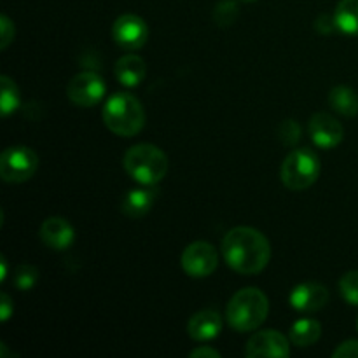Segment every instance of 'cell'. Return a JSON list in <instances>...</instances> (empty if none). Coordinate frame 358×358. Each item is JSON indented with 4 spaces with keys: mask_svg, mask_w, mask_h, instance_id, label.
Returning <instances> with one entry per match:
<instances>
[{
    "mask_svg": "<svg viewBox=\"0 0 358 358\" xmlns=\"http://www.w3.org/2000/svg\"><path fill=\"white\" fill-rule=\"evenodd\" d=\"M222 255L229 268L236 273L257 275L269 264L271 245L261 231L240 226L224 236Z\"/></svg>",
    "mask_w": 358,
    "mask_h": 358,
    "instance_id": "6da1fadb",
    "label": "cell"
},
{
    "mask_svg": "<svg viewBox=\"0 0 358 358\" xmlns=\"http://www.w3.org/2000/svg\"><path fill=\"white\" fill-rule=\"evenodd\" d=\"M269 313L268 296L261 289L247 287L231 297L226 308V320L238 332L257 331Z\"/></svg>",
    "mask_w": 358,
    "mask_h": 358,
    "instance_id": "7a4b0ae2",
    "label": "cell"
},
{
    "mask_svg": "<svg viewBox=\"0 0 358 358\" xmlns=\"http://www.w3.org/2000/svg\"><path fill=\"white\" fill-rule=\"evenodd\" d=\"M101 117L114 135L126 138L135 136L145 126V110L142 101L126 91H117L105 101Z\"/></svg>",
    "mask_w": 358,
    "mask_h": 358,
    "instance_id": "3957f363",
    "label": "cell"
},
{
    "mask_svg": "<svg viewBox=\"0 0 358 358\" xmlns=\"http://www.w3.org/2000/svg\"><path fill=\"white\" fill-rule=\"evenodd\" d=\"M126 173L142 185H156L166 177L168 157L152 143H138L128 149L122 157Z\"/></svg>",
    "mask_w": 358,
    "mask_h": 358,
    "instance_id": "277c9868",
    "label": "cell"
},
{
    "mask_svg": "<svg viewBox=\"0 0 358 358\" xmlns=\"http://www.w3.org/2000/svg\"><path fill=\"white\" fill-rule=\"evenodd\" d=\"M320 170L322 164L317 154L311 149L301 147L289 152V156L283 159L280 178L290 191H304L318 180Z\"/></svg>",
    "mask_w": 358,
    "mask_h": 358,
    "instance_id": "5b68a950",
    "label": "cell"
},
{
    "mask_svg": "<svg viewBox=\"0 0 358 358\" xmlns=\"http://www.w3.org/2000/svg\"><path fill=\"white\" fill-rule=\"evenodd\" d=\"M37 168L38 156L30 147H9L0 156V177L7 184H23L30 180Z\"/></svg>",
    "mask_w": 358,
    "mask_h": 358,
    "instance_id": "8992f818",
    "label": "cell"
},
{
    "mask_svg": "<svg viewBox=\"0 0 358 358\" xmlns=\"http://www.w3.org/2000/svg\"><path fill=\"white\" fill-rule=\"evenodd\" d=\"M180 264L185 275L191 278H206L215 273L219 266V254L208 241H194L184 248Z\"/></svg>",
    "mask_w": 358,
    "mask_h": 358,
    "instance_id": "52a82bcc",
    "label": "cell"
},
{
    "mask_svg": "<svg viewBox=\"0 0 358 358\" xmlns=\"http://www.w3.org/2000/svg\"><path fill=\"white\" fill-rule=\"evenodd\" d=\"M107 93V86L101 76L94 72H80L70 79L66 96L77 107L91 108L100 103Z\"/></svg>",
    "mask_w": 358,
    "mask_h": 358,
    "instance_id": "ba28073f",
    "label": "cell"
},
{
    "mask_svg": "<svg viewBox=\"0 0 358 358\" xmlns=\"http://www.w3.org/2000/svg\"><path fill=\"white\" fill-rule=\"evenodd\" d=\"M112 38L119 48L136 51L145 45L149 38V27L136 14H122L112 24Z\"/></svg>",
    "mask_w": 358,
    "mask_h": 358,
    "instance_id": "9c48e42d",
    "label": "cell"
},
{
    "mask_svg": "<svg viewBox=\"0 0 358 358\" xmlns=\"http://www.w3.org/2000/svg\"><path fill=\"white\" fill-rule=\"evenodd\" d=\"M290 339L280 332L273 331H259L248 339L245 355L248 358H287L290 357Z\"/></svg>",
    "mask_w": 358,
    "mask_h": 358,
    "instance_id": "30bf717a",
    "label": "cell"
},
{
    "mask_svg": "<svg viewBox=\"0 0 358 358\" xmlns=\"http://www.w3.org/2000/svg\"><path fill=\"white\" fill-rule=\"evenodd\" d=\"M308 131H310L315 145L325 150L338 147L345 138V129H343L341 122L336 121V117H332L331 114H325V112H317L310 119Z\"/></svg>",
    "mask_w": 358,
    "mask_h": 358,
    "instance_id": "8fae6325",
    "label": "cell"
},
{
    "mask_svg": "<svg viewBox=\"0 0 358 358\" xmlns=\"http://www.w3.org/2000/svg\"><path fill=\"white\" fill-rule=\"evenodd\" d=\"M329 299H331V294L327 287L315 282L299 283L294 287L289 296L290 306L301 313H313V311L322 310L327 306Z\"/></svg>",
    "mask_w": 358,
    "mask_h": 358,
    "instance_id": "7c38bea8",
    "label": "cell"
},
{
    "mask_svg": "<svg viewBox=\"0 0 358 358\" xmlns=\"http://www.w3.org/2000/svg\"><path fill=\"white\" fill-rule=\"evenodd\" d=\"M41 240L52 250H66L76 240V231L63 217H48L41 226Z\"/></svg>",
    "mask_w": 358,
    "mask_h": 358,
    "instance_id": "4fadbf2b",
    "label": "cell"
},
{
    "mask_svg": "<svg viewBox=\"0 0 358 358\" xmlns=\"http://www.w3.org/2000/svg\"><path fill=\"white\" fill-rule=\"evenodd\" d=\"M222 331V317L215 310H201L191 317L187 332L192 341L206 343L215 339Z\"/></svg>",
    "mask_w": 358,
    "mask_h": 358,
    "instance_id": "5bb4252c",
    "label": "cell"
},
{
    "mask_svg": "<svg viewBox=\"0 0 358 358\" xmlns=\"http://www.w3.org/2000/svg\"><path fill=\"white\" fill-rule=\"evenodd\" d=\"M156 196L157 192L156 189H152V185L129 189L121 199V212L129 219H140L150 212L154 201H156Z\"/></svg>",
    "mask_w": 358,
    "mask_h": 358,
    "instance_id": "9a60e30c",
    "label": "cell"
},
{
    "mask_svg": "<svg viewBox=\"0 0 358 358\" xmlns=\"http://www.w3.org/2000/svg\"><path fill=\"white\" fill-rule=\"evenodd\" d=\"M115 79L126 87H136L143 83L147 73L145 59L138 55H124L114 66Z\"/></svg>",
    "mask_w": 358,
    "mask_h": 358,
    "instance_id": "2e32d148",
    "label": "cell"
},
{
    "mask_svg": "<svg viewBox=\"0 0 358 358\" xmlns=\"http://www.w3.org/2000/svg\"><path fill=\"white\" fill-rule=\"evenodd\" d=\"M322 336V325L313 318H301L290 327L289 339L297 348H306L315 345Z\"/></svg>",
    "mask_w": 358,
    "mask_h": 358,
    "instance_id": "e0dca14e",
    "label": "cell"
},
{
    "mask_svg": "<svg viewBox=\"0 0 358 358\" xmlns=\"http://www.w3.org/2000/svg\"><path fill=\"white\" fill-rule=\"evenodd\" d=\"M334 21L341 34L358 37V0H341L334 10Z\"/></svg>",
    "mask_w": 358,
    "mask_h": 358,
    "instance_id": "ac0fdd59",
    "label": "cell"
},
{
    "mask_svg": "<svg viewBox=\"0 0 358 358\" xmlns=\"http://www.w3.org/2000/svg\"><path fill=\"white\" fill-rule=\"evenodd\" d=\"M329 105L345 117H355L358 114V94L348 86H336L329 93Z\"/></svg>",
    "mask_w": 358,
    "mask_h": 358,
    "instance_id": "d6986e66",
    "label": "cell"
},
{
    "mask_svg": "<svg viewBox=\"0 0 358 358\" xmlns=\"http://www.w3.org/2000/svg\"><path fill=\"white\" fill-rule=\"evenodd\" d=\"M21 103L20 90L10 77H0V112L3 117H9L13 112L17 110Z\"/></svg>",
    "mask_w": 358,
    "mask_h": 358,
    "instance_id": "ffe728a7",
    "label": "cell"
},
{
    "mask_svg": "<svg viewBox=\"0 0 358 358\" xmlns=\"http://www.w3.org/2000/svg\"><path fill=\"white\" fill-rule=\"evenodd\" d=\"M38 269L31 264H20L14 269L13 282L17 287V290L21 292H28V290L34 289L38 282Z\"/></svg>",
    "mask_w": 358,
    "mask_h": 358,
    "instance_id": "44dd1931",
    "label": "cell"
},
{
    "mask_svg": "<svg viewBox=\"0 0 358 358\" xmlns=\"http://www.w3.org/2000/svg\"><path fill=\"white\" fill-rule=\"evenodd\" d=\"M238 16H240V9L234 0H220L213 7V21L219 27H231L238 20Z\"/></svg>",
    "mask_w": 358,
    "mask_h": 358,
    "instance_id": "7402d4cb",
    "label": "cell"
},
{
    "mask_svg": "<svg viewBox=\"0 0 358 358\" xmlns=\"http://www.w3.org/2000/svg\"><path fill=\"white\" fill-rule=\"evenodd\" d=\"M339 292L352 306H358V271H348L339 280Z\"/></svg>",
    "mask_w": 358,
    "mask_h": 358,
    "instance_id": "603a6c76",
    "label": "cell"
},
{
    "mask_svg": "<svg viewBox=\"0 0 358 358\" xmlns=\"http://www.w3.org/2000/svg\"><path fill=\"white\" fill-rule=\"evenodd\" d=\"M278 136L285 145L292 147L299 142L301 138V128L297 124V121H292V119H285V121L280 124L278 128Z\"/></svg>",
    "mask_w": 358,
    "mask_h": 358,
    "instance_id": "cb8c5ba5",
    "label": "cell"
},
{
    "mask_svg": "<svg viewBox=\"0 0 358 358\" xmlns=\"http://www.w3.org/2000/svg\"><path fill=\"white\" fill-rule=\"evenodd\" d=\"M14 35H16V28L13 21L6 14L0 16V49L9 48L10 42L14 41Z\"/></svg>",
    "mask_w": 358,
    "mask_h": 358,
    "instance_id": "d4e9b609",
    "label": "cell"
},
{
    "mask_svg": "<svg viewBox=\"0 0 358 358\" xmlns=\"http://www.w3.org/2000/svg\"><path fill=\"white\" fill-rule=\"evenodd\" d=\"M334 358H358V341L350 339V341L341 343L338 348L332 352Z\"/></svg>",
    "mask_w": 358,
    "mask_h": 358,
    "instance_id": "484cf974",
    "label": "cell"
},
{
    "mask_svg": "<svg viewBox=\"0 0 358 358\" xmlns=\"http://www.w3.org/2000/svg\"><path fill=\"white\" fill-rule=\"evenodd\" d=\"M315 28L325 35L332 34V30H338V27H336V21H334V14H332V16L324 14V16L318 17L317 23H315Z\"/></svg>",
    "mask_w": 358,
    "mask_h": 358,
    "instance_id": "4316f807",
    "label": "cell"
},
{
    "mask_svg": "<svg viewBox=\"0 0 358 358\" xmlns=\"http://www.w3.org/2000/svg\"><path fill=\"white\" fill-rule=\"evenodd\" d=\"M13 311H14V304L13 301H10V297L7 296V294H2V296H0V320L2 322L9 320Z\"/></svg>",
    "mask_w": 358,
    "mask_h": 358,
    "instance_id": "83f0119b",
    "label": "cell"
},
{
    "mask_svg": "<svg viewBox=\"0 0 358 358\" xmlns=\"http://www.w3.org/2000/svg\"><path fill=\"white\" fill-rule=\"evenodd\" d=\"M220 353L217 350L210 348V346H199V348L192 350L191 358H219Z\"/></svg>",
    "mask_w": 358,
    "mask_h": 358,
    "instance_id": "f1b7e54d",
    "label": "cell"
},
{
    "mask_svg": "<svg viewBox=\"0 0 358 358\" xmlns=\"http://www.w3.org/2000/svg\"><path fill=\"white\" fill-rule=\"evenodd\" d=\"M7 278V261L6 257H0V282H6Z\"/></svg>",
    "mask_w": 358,
    "mask_h": 358,
    "instance_id": "f546056e",
    "label": "cell"
},
{
    "mask_svg": "<svg viewBox=\"0 0 358 358\" xmlns=\"http://www.w3.org/2000/svg\"><path fill=\"white\" fill-rule=\"evenodd\" d=\"M241 2H255V0H241Z\"/></svg>",
    "mask_w": 358,
    "mask_h": 358,
    "instance_id": "4dcf8cb0",
    "label": "cell"
}]
</instances>
